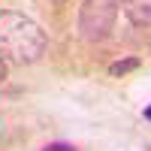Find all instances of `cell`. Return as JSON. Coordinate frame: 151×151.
Here are the masks:
<instances>
[{
    "label": "cell",
    "instance_id": "obj_1",
    "mask_svg": "<svg viewBox=\"0 0 151 151\" xmlns=\"http://www.w3.org/2000/svg\"><path fill=\"white\" fill-rule=\"evenodd\" d=\"M45 30L24 12H0V55L12 64H36L45 55Z\"/></svg>",
    "mask_w": 151,
    "mask_h": 151
},
{
    "label": "cell",
    "instance_id": "obj_2",
    "mask_svg": "<svg viewBox=\"0 0 151 151\" xmlns=\"http://www.w3.org/2000/svg\"><path fill=\"white\" fill-rule=\"evenodd\" d=\"M118 0H85L79 6V36L85 42H103L115 30Z\"/></svg>",
    "mask_w": 151,
    "mask_h": 151
},
{
    "label": "cell",
    "instance_id": "obj_3",
    "mask_svg": "<svg viewBox=\"0 0 151 151\" xmlns=\"http://www.w3.org/2000/svg\"><path fill=\"white\" fill-rule=\"evenodd\" d=\"M124 15L136 27H151V0H118Z\"/></svg>",
    "mask_w": 151,
    "mask_h": 151
},
{
    "label": "cell",
    "instance_id": "obj_4",
    "mask_svg": "<svg viewBox=\"0 0 151 151\" xmlns=\"http://www.w3.org/2000/svg\"><path fill=\"white\" fill-rule=\"evenodd\" d=\"M133 70H139V58H124V60H115V64L109 67V76H127V73H133Z\"/></svg>",
    "mask_w": 151,
    "mask_h": 151
},
{
    "label": "cell",
    "instance_id": "obj_5",
    "mask_svg": "<svg viewBox=\"0 0 151 151\" xmlns=\"http://www.w3.org/2000/svg\"><path fill=\"white\" fill-rule=\"evenodd\" d=\"M42 151H76L73 145H67V142H48Z\"/></svg>",
    "mask_w": 151,
    "mask_h": 151
},
{
    "label": "cell",
    "instance_id": "obj_6",
    "mask_svg": "<svg viewBox=\"0 0 151 151\" xmlns=\"http://www.w3.org/2000/svg\"><path fill=\"white\" fill-rule=\"evenodd\" d=\"M3 82H6V60L0 58V85H3Z\"/></svg>",
    "mask_w": 151,
    "mask_h": 151
},
{
    "label": "cell",
    "instance_id": "obj_7",
    "mask_svg": "<svg viewBox=\"0 0 151 151\" xmlns=\"http://www.w3.org/2000/svg\"><path fill=\"white\" fill-rule=\"evenodd\" d=\"M145 118H148V121H151V106H148V109H145Z\"/></svg>",
    "mask_w": 151,
    "mask_h": 151
},
{
    "label": "cell",
    "instance_id": "obj_8",
    "mask_svg": "<svg viewBox=\"0 0 151 151\" xmlns=\"http://www.w3.org/2000/svg\"><path fill=\"white\" fill-rule=\"evenodd\" d=\"M55 3H67V0H55Z\"/></svg>",
    "mask_w": 151,
    "mask_h": 151
}]
</instances>
